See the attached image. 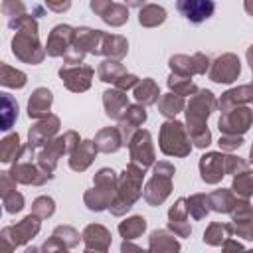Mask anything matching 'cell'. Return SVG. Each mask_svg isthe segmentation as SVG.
I'll use <instances>...</instances> for the list:
<instances>
[{
	"label": "cell",
	"mask_w": 253,
	"mask_h": 253,
	"mask_svg": "<svg viewBox=\"0 0 253 253\" xmlns=\"http://www.w3.org/2000/svg\"><path fill=\"white\" fill-rule=\"evenodd\" d=\"M117 186H119V174L105 166L99 168L93 176V188H89L83 194V204L89 211H105L113 204L117 196Z\"/></svg>",
	"instance_id": "4"
},
{
	"label": "cell",
	"mask_w": 253,
	"mask_h": 253,
	"mask_svg": "<svg viewBox=\"0 0 253 253\" xmlns=\"http://www.w3.org/2000/svg\"><path fill=\"white\" fill-rule=\"evenodd\" d=\"M138 79H140V77H136L134 73L125 71V73L113 83V87H117V89H121V91H128V89H134V85L138 83Z\"/></svg>",
	"instance_id": "52"
},
{
	"label": "cell",
	"mask_w": 253,
	"mask_h": 253,
	"mask_svg": "<svg viewBox=\"0 0 253 253\" xmlns=\"http://www.w3.org/2000/svg\"><path fill=\"white\" fill-rule=\"evenodd\" d=\"M101 40H103V30H93L89 26H77L75 28L73 43L91 55H101Z\"/></svg>",
	"instance_id": "27"
},
{
	"label": "cell",
	"mask_w": 253,
	"mask_h": 253,
	"mask_svg": "<svg viewBox=\"0 0 253 253\" xmlns=\"http://www.w3.org/2000/svg\"><path fill=\"white\" fill-rule=\"evenodd\" d=\"M12 53L28 65H40L47 55L45 45L40 42V32H16L12 38Z\"/></svg>",
	"instance_id": "7"
},
{
	"label": "cell",
	"mask_w": 253,
	"mask_h": 253,
	"mask_svg": "<svg viewBox=\"0 0 253 253\" xmlns=\"http://www.w3.org/2000/svg\"><path fill=\"white\" fill-rule=\"evenodd\" d=\"M243 10H245L249 16H253V0H243Z\"/></svg>",
	"instance_id": "61"
},
{
	"label": "cell",
	"mask_w": 253,
	"mask_h": 253,
	"mask_svg": "<svg viewBox=\"0 0 253 253\" xmlns=\"http://www.w3.org/2000/svg\"><path fill=\"white\" fill-rule=\"evenodd\" d=\"M16 178L10 174V170H2L0 172V196H6L10 192L16 190Z\"/></svg>",
	"instance_id": "53"
},
{
	"label": "cell",
	"mask_w": 253,
	"mask_h": 253,
	"mask_svg": "<svg viewBox=\"0 0 253 253\" xmlns=\"http://www.w3.org/2000/svg\"><path fill=\"white\" fill-rule=\"evenodd\" d=\"M85 55H87V51H85V49H81L79 45L71 43V45H69V49H67V51H65V55H63V61H65V65H81V63H83V59H85Z\"/></svg>",
	"instance_id": "51"
},
{
	"label": "cell",
	"mask_w": 253,
	"mask_h": 253,
	"mask_svg": "<svg viewBox=\"0 0 253 253\" xmlns=\"http://www.w3.org/2000/svg\"><path fill=\"white\" fill-rule=\"evenodd\" d=\"M253 126V109L247 105H237L221 111L217 119V128L221 134H245Z\"/></svg>",
	"instance_id": "8"
},
{
	"label": "cell",
	"mask_w": 253,
	"mask_h": 253,
	"mask_svg": "<svg viewBox=\"0 0 253 253\" xmlns=\"http://www.w3.org/2000/svg\"><path fill=\"white\" fill-rule=\"evenodd\" d=\"M51 105H53V93L47 87H36L28 99L26 113L30 119H42L51 113Z\"/></svg>",
	"instance_id": "23"
},
{
	"label": "cell",
	"mask_w": 253,
	"mask_h": 253,
	"mask_svg": "<svg viewBox=\"0 0 253 253\" xmlns=\"http://www.w3.org/2000/svg\"><path fill=\"white\" fill-rule=\"evenodd\" d=\"M111 4H113V0H89V8H91V12H93L95 16H99V18L111 8Z\"/></svg>",
	"instance_id": "56"
},
{
	"label": "cell",
	"mask_w": 253,
	"mask_h": 253,
	"mask_svg": "<svg viewBox=\"0 0 253 253\" xmlns=\"http://www.w3.org/2000/svg\"><path fill=\"white\" fill-rule=\"evenodd\" d=\"M168 12L160 4H144L138 12V24L142 28H158L166 22Z\"/></svg>",
	"instance_id": "35"
},
{
	"label": "cell",
	"mask_w": 253,
	"mask_h": 253,
	"mask_svg": "<svg viewBox=\"0 0 253 253\" xmlns=\"http://www.w3.org/2000/svg\"><path fill=\"white\" fill-rule=\"evenodd\" d=\"M42 229V217L36 213H28L24 219H20L14 225H6L0 231V249L2 251H14L16 247L26 245L32 241Z\"/></svg>",
	"instance_id": "6"
},
{
	"label": "cell",
	"mask_w": 253,
	"mask_h": 253,
	"mask_svg": "<svg viewBox=\"0 0 253 253\" xmlns=\"http://www.w3.org/2000/svg\"><path fill=\"white\" fill-rule=\"evenodd\" d=\"M239 75H241V61L235 53L225 51V53L217 55L215 59H211V65H210V71H208L210 81L219 83V85L221 83L229 85V83L237 81Z\"/></svg>",
	"instance_id": "14"
},
{
	"label": "cell",
	"mask_w": 253,
	"mask_h": 253,
	"mask_svg": "<svg viewBox=\"0 0 253 253\" xmlns=\"http://www.w3.org/2000/svg\"><path fill=\"white\" fill-rule=\"evenodd\" d=\"M140 247L138 245H134V243H130V239H123V243H121V251L123 253H126V251H138Z\"/></svg>",
	"instance_id": "58"
},
{
	"label": "cell",
	"mask_w": 253,
	"mask_h": 253,
	"mask_svg": "<svg viewBox=\"0 0 253 253\" xmlns=\"http://www.w3.org/2000/svg\"><path fill=\"white\" fill-rule=\"evenodd\" d=\"M2 206H4V210L8 211V213H18V211H22L24 210V206H26V200H24V196L20 194V192H10V194H6V196H2Z\"/></svg>",
	"instance_id": "48"
},
{
	"label": "cell",
	"mask_w": 253,
	"mask_h": 253,
	"mask_svg": "<svg viewBox=\"0 0 253 253\" xmlns=\"http://www.w3.org/2000/svg\"><path fill=\"white\" fill-rule=\"evenodd\" d=\"M251 85H253V81H251ZM251 103H253V101H251Z\"/></svg>",
	"instance_id": "64"
},
{
	"label": "cell",
	"mask_w": 253,
	"mask_h": 253,
	"mask_svg": "<svg viewBox=\"0 0 253 253\" xmlns=\"http://www.w3.org/2000/svg\"><path fill=\"white\" fill-rule=\"evenodd\" d=\"M174 174L172 172H160L156 168H152V178L146 180L144 188H142V198L148 206L152 208H158L162 206L168 196L172 194V188H174Z\"/></svg>",
	"instance_id": "9"
},
{
	"label": "cell",
	"mask_w": 253,
	"mask_h": 253,
	"mask_svg": "<svg viewBox=\"0 0 253 253\" xmlns=\"http://www.w3.org/2000/svg\"><path fill=\"white\" fill-rule=\"evenodd\" d=\"M28 83V75L22 69H16L8 63L0 65V85L6 89H24Z\"/></svg>",
	"instance_id": "37"
},
{
	"label": "cell",
	"mask_w": 253,
	"mask_h": 253,
	"mask_svg": "<svg viewBox=\"0 0 253 253\" xmlns=\"http://www.w3.org/2000/svg\"><path fill=\"white\" fill-rule=\"evenodd\" d=\"M40 249H42L43 253H55V251H67V245H65L57 235L51 233V237H47V239L42 243Z\"/></svg>",
	"instance_id": "54"
},
{
	"label": "cell",
	"mask_w": 253,
	"mask_h": 253,
	"mask_svg": "<svg viewBox=\"0 0 253 253\" xmlns=\"http://www.w3.org/2000/svg\"><path fill=\"white\" fill-rule=\"evenodd\" d=\"M243 136L241 134H221L219 136V140H217V146H219V150H223V152H233V150H237L239 146H243Z\"/></svg>",
	"instance_id": "50"
},
{
	"label": "cell",
	"mask_w": 253,
	"mask_h": 253,
	"mask_svg": "<svg viewBox=\"0 0 253 253\" xmlns=\"http://www.w3.org/2000/svg\"><path fill=\"white\" fill-rule=\"evenodd\" d=\"M95 146L99 148V152L103 154H115L119 152L125 142H123V134L119 130V126H105L95 134Z\"/></svg>",
	"instance_id": "29"
},
{
	"label": "cell",
	"mask_w": 253,
	"mask_h": 253,
	"mask_svg": "<svg viewBox=\"0 0 253 253\" xmlns=\"http://www.w3.org/2000/svg\"><path fill=\"white\" fill-rule=\"evenodd\" d=\"M146 219L142 217V215H130V217H126V219H123L121 223H119V235L123 237V239H138V237H142V233L146 231Z\"/></svg>",
	"instance_id": "38"
},
{
	"label": "cell",
	"mask_w": 253,
	"mask_h": 253,
	"mask_svg": "<svg viewBox=\"0 0 253 253\" xmlns=\"http://www.w3.org/2000/svg\"><path fill=\"white\" fill-rule=\"evenodd\" d=\"M32 213L40 215L42 219H47L55 213V200L51 196H38L32 202Z\"/></svg>",
	"instance_id": "46"
},
{
	"label": "cell",
	"mask_w": 253,
	"mask_h": 253,
	"mask_svg": "<svg viewBox=\"0 0 253 253\" xmlns=\"http://www.w3.org/2000/svg\"><path fill=\"white\" fill-rule=\"evenodd\" d=\"M231 190L239 198H251L253 196V168L247 166L245 170L235 174L231 180Z\"/></svg>",
	"instance_id": "41"
},
{
	"label": "cell",
	"mask_w": 253,
	"mask_h": 253,
	"mask_svg": "<svg viewBox=\"0 0 253 253\" xmlns=\"http://www.w3.org/2000/svg\"><path fill=\"white\" fill-rule=\"evenodd\" d=\"M231 215V223H245L253 219V206L249 202V198H237L233 210L229 211Z\"/></svg>",
	"instance_id": "44"
},
{
	"label": "cell",
	"mask_w": 253,
	"mask_h": 253,
	"mask_svg": "<svg viewBox=\"0 0 253 253\" xmlns=\"http://www.w3.org/2000/svg\"><path fill=\"white\" fill-rule=\"evenodd\" d=\"M51 233L57 235L67 245V249H75L79 245V241H83V235L73 225H57V227H53Z\"/></svg>",
	"instance_id": "45"
},
{
	"label": "cell",
	"mask_w": 253,
	"mask_h": 253,
	"mask_svg": "<svg viewBox=\"0 0 253 253\" xmlns=\"http://www.w3.org/2000/svg\"><path fill=\"white\" fill-rule=\"evenodd\" d=\"M128 53V42L125 36L121 34H109L103 32V40H101V55L109 57V59H119L123 61Z\"/></svg>",
	"instance_id": "28"
},
{
	"label": "cell",
	"mask_w": 253,
	"mask_h": 253,
	"mask_svg": "<svg viewBox=\"0 0 253 253\" xmlns=\"http://www.w3.org/2000/svg\"><path fill=\"white\" fill-rule=\"evenodd\" d=\"M146 119H148V113H146V107H144V105L132 103V105L126 107V111L123 113V117L117 121V123H119L117 126H119V130H121V134H123L125 146L130 142L132 134H134L138 128H142V125L146 123Z\"/></svg>",
	"instance_id": "16"
},
{
	"label": "cell",
	"mask_w": 253,
	"mask_h": 253,
	"mask_svg": "<svg viewBox=\"0 0 253 253\" xmlns=\"http://www.w3.org/2000/svg\"><path fill=\"white\" fill-rule=\"evenodd\" d=\"M10 174L16 178L18 184H24V186H43L53 178V172L42 168L38 160L34 162L32 158H20L12 162Z\"/></svg>",
	"instance_id": "11"
},
{
	"label": "cell",
	"mask_w": 253,
	"mask_h": 253,
	"mask_svg": "<svg viewBox=\"0 0 253 253\" xmlns=\"http://www.w3.org/2000/svg\"><path fill=\"white\" fill-rule=\"evenodd\" d=\"M221 249H225V251H229V249H243V243L235 241L233 237H227V239L221 243Z\"/></svg>",
	"instance_id": "57"
},
{
	"label": "cell",
	"mask_w": 253,
	"mask_h": 253,
	"mask_svg": "<svg viewBox=\"0 0 253 253\" xmlns=\"http://www.w3.org/2000/svg\"><path fill=\"white\" fill-rule=\"evenodd\" d=\"M125 71H126V67H125L119 59H109V57H105V59L99 63V67H97V77H99V81L113 85Z\"/></svg>",
	"instance_id": "39"
},
{
	"label": "cell",
	"mask_w": 253,
	"mask_h": 253,
	"mask_svg": "<svg viewBox=\"0 0 253 253\" xmlns=\"http://www.w3.org/2000/svg\"><path fill=\"white\" fill-rule=\"evenodd\" d=\"M128 105H130V103H128L126 91H121V89H117V87L103 91V109H105V115H107L111 121H119V119L123 117V113L126 111Z\"/></svg>",
	"instance_id": "24"
},
{
	"label": "cell",
	"mask_w": 253,
	"mask_h": 253,
	"mask_svg": "<svg viewBox=\"0 0 253 253\" xmlns=\"http://www.w3.org/2000/svg\"><path fill=\"white\" fill-rule=\"evenodd\" d=\"M251 79H253V71H251Z\"/></svg>",
	"instance_id": "63"
},
{
	"label": "cell",
	"mask_w": 253,
	"mask_h": 253,
	"mask_svg": "<svg viewBox=\"0 0 253 253\" xmlns=\"http://www.w3.org/2000/svg\"><path fill=\"white\" fill-rule=\"evenodd\" d=\"M61 128V119L53 113L42 117V119H36V123L30 126L28 130V142L26 146L32 150V152H38V148H42L45 142H49L51 138L57 136Z\"/></svg>",
	"instance_id": "10"
},
{
	"label": "cell",
	"mask_w": 253,
	"mask_h": 253,
	"mask_svg": "<svg viewBox=\"0 0 253 253\" xmlns=\"http://www.w3.org/2000/svg\"><path fill=\"white\" fill-rule=\"evenodd\" d=\"M81 235H83V247H85V251L105 253V251L111 249L113 235H111V231L103 223H89V225H85L83 231H81Z\"/></svg>",
	"instance_id": "20"
},
{
	"label": "cell",
	"mask_w": 253,
	"mask_h": 253,
	"mask_svg": "<svg viewBox=\"0 0 253 253\" xmlns=\"http://www.w3.org/2000/svg\"><path fill=\"white\" fill-rule=\"evenodd\" d=\"M166 85L172 93H178L182 97H192L194 93H198V85L192 81V77H184V75H178V73H170L168 79H166Z\"/></svg>",
	"instance_id": "40"
},
{
	"label": "cell",
	"mask_w": 253,
	"mask_h": 253,
	"mask_svg": "<svg viewBox=\"0 0 253 253\" xmlns=\"http://www.w3.org/2000/svg\"><path fill=\"white\" fill-rule=\"evenodd\" d=\"M101 20L111 26V28H121L128 22V6L126 4H119V2H113L111 8L101 16Z\"/></svg>",
	"instance_id": "43"
},
{
	"label": "cell",
	"mask_w": 253,
	"mask_h": 253,
	"mask_svg": "<svg viewBox=\"0 0 253 253\" xmlns=\"http://www.w3.org/2000/svg\"><path fill=\"white\" fill-rule=\"evenodd\" d=\"M73 36H75V28L69 24H57L51 28L47 42H45V51L49 57H63L65 51L69 49V45L73 43Z\"/></svg>",
	"instance_id": "17"
},
{
	"label": "cell",
	"mask_w": 253,
	"mask_h": 253,
	"mask_svg": "<svg viewBox=\"0 0 253 253\" xmlns=\"http://www.w3.org/2000/svg\"><path fill=\"white\" fill-rule=\"evenodd\" d=\"M217 109V99L210 89H198L186 103L184 115H186V128L190 134V140L196 148L206 150L211 144V130L208 126V119Z\"/></svg>",
	"instance_id": "1"
},
{
	"label": "cell",
	"mask_w": 253,
	"mask_h": 253,
	"mask_svg": "<svg viewBox=\"0 0 253 253\" xmlns=\"http://www.w3.org/2000/svg\"><path fill=\"white\" fill-rule=\"evenodd\" d=\"M186 206H188V213L194 217V219H204L208 217V213L211 211L210 210V200H208V194H192L186 198Z\"/></svg>",
	"instance_id": "42"
},
{
	"label": "cell",
	"mask_w": 253,
	"mask_h": 253,
	"mask_svg": "<svg viewBox=\"0 0 253 253\" xmlns=\"http://www.w3.org/2000/svg\"><path fill=\"white\" fill-rule=\"evenodd\" d=\"M63 154H67V142H65V134H57L55 138H51L49 142H45L40 150H38V164L49 172H53L59 164V158H63Z\"/></svg>",
	"instance_id": "19"
},
{
	"label": "cell",
	"mask_w": 253,
	"mask_h": 253,
	"mask_svg": "<svg viewBox=\"0 0 253 253\" xmlns=\"http://www.w3.org/2000/svg\"><path fill=\"white\" fill-rule=\"evenodd\" d=\"M182 249L178 235L170 229H154L148 235V251L154 253H178Z\"/></svg>",
	"instance_id": "26"
},
{
	"label": "cell",
	"mask_w": 253,
	"mask_h": 253,
	"mask_svg": "<svg viewBox=\"0 0 253 253\" xmlns=\"http://www.w3.org/2000/svg\"><path fill=\"white\" fill-rule=\"evenodd\" d=\"M8 28L14 32H40V24L32 14H24L20 18L8 20Z\"/></svg>",
	"instance_id": "47"
},
{
	"label": "cell",
	"mask_w": 253,
	"mask_h": 253,
	"mask_svg": "<svg viewBox=\"0 0 253 253\" xmlns=\"http://www.w3.org/2000/svg\"><path fill=\"white\" fill-rule=\"evenodd\" d=\"M190 213H188V206H186V198H178L170 208H168V229L172 233H176L178 237H190L192 235V225L188 221Z\"/></svg>",
	"instance_id": "22"
},
{
	"label": "cell",
	"mask_w": 253,
	"mask_h": 253,
	"mask_svg": "<svg viewBox=\"0 0 253 253\" xmlns=\"http://www.w3.org/2000/svg\"><path fill=\"white\" fill-rule=\"evenodd\" d=\"M18 101L10 93H0V130L8 132L18 121Z\"/></svg>",
	"instance_id": "32"
},
{
	"label": "cell",
	"mask_w": 253,
	"mask_h": 253,
	"mask_svg": "<svg viewBox=\"0 0 253 253\" xmlns=\"http://www.w3.org/2000/svg\"><path fill=\"white\" fill-rule=\"evenodd\" d=\"M99 154V148L95 146V140L91 138H81V142L69 152V158H67V164L73 172H85L93 160L97 158Z\"/></svg>",
	"instance_id": "21"
},
{
	"label": "cell",
	"mask_w": 253,
	"mask_h": 253,
	"mask_svg": "<svg viewBox=\"0 0 253 253\" xmlns=\"http://www.w3.org/2000/svg\"><path fill=\"white\" fill-rule=\"evenodd\" d=\"M245 59H247V63H249V67H251V71H253V43L247 47V51H245Z\"/></svg>",
	"instance_id": "60"
},
{
	"label": "cell",
	"mask_w": 253,
	"mask_h": 253,
	"mask_svg": "<svg viewBox=\"0 0 253 253\" xmlns=\"http://www.w3.org/2000/svg\"><path fill=\"white\" fill-rule=\"evenodd\" d=\"M237 194L231 190V188H219V190H213L211 194H208V200H210V210L215 211V213H229L237 202Z\"/></svg>",
	"instance_id": "33"
},
{
	"label": "cell",
	"mask_w": 253,
	"mask_h": 253,
	"mask_svg": "<svg viewBox=\"0 0 253 253\" xmlns=\"http://www.w3.org/2000/svg\"><path fill=\"white\" fill-rule=\"evenodd\" d=\"M176 10L190 24H202L213 16L215 2L213 0H176Z\"/></svg>",
	"instance_id": "18"
},
{
	"label": "cell",
	"mask_w": 253,
	"mask_h": 253,
	"mask_svg": "<svg viewBox=\"0 0 253 253\" xmlns=\"http://www.w3.org/2000/svg\"><path fill=\"white\" fill-rule=\"evenodd\" d=\"M24 144L20 140V134L18 132H8L2 140H0V162L4 164H12L16 160L22 158L24 154Z\"/></svg>",
	"instance_id": "31"
},
{
	"label": "cell",
	"mask_w": 253,
	"mask_h": 253,
	"mask_svg": "<svg viewBox=\"0 0 253 253\" xmlns=\"http://www.w3.org/2000/svg\"><path fill=\"white\" fill-rule=\"evenodd\" d=\"M0 10H2V14H4L8 20H14V18H20V16L28 14L26 4H24L22 0H2Z\"/></svg>",
	"instance_id": "49"
},
{
	"label": "cell",
	"mask_w": 253,
	"mask_h": 253,
	"mask_svg": "<svg viewBox=\"0 0 253 253\" xmlns=\"http://www.w3.org/2000/svg\"><path fill=\"white\" fill-rule=\"evenodd\" d=\"M251 101H253V85L251 83L237 85V87H231V89L221 93V97L217 99V109L221 113V111H227V109L237 107V105H247Z\"/></svg>",
	"instance_id": "25"
},
{
	"label": "cell",
	"mask_w": 253,
	"mask_h": 253,
	"mask_svg": "<svg viewBox=\"0 0 253 253\" xmlns=\"http://www.w3.org/2000/svg\"><path fill=\"white\" fill-rule=\"evenodd\" d=\"M158 148L164 156H174V158L190 156L194 144L190 140L186 125L176 119H166L158 130Z\"/></svg>",
	"instance_id": "5"
},
{
	"label": "cell",
	"mask_w": 253,
	"mask_h": 253,
	"mask_svg": "<svg viewBox=\"0 0 253 253\" xmlns=\"http://www.w3.org/2000/svg\"><path fill=\"white\" fill-rule=\"evenodd\" d=\"M63 87L71 93H85L89 91L91 83H93V77H95V69L91 65H63L59 67L57 71Z\"/></svg>",
	"instance_id": "15"
},
{
	"label": "cell",
	"mask_w": 253,
	"mask_h": 253,
	"mask_svg": "<svg viewBox=\"0 0 253 253\" xmlns=\"http://www.w3.org/2000/svg\"><path fill=\"white\" fill-rule=\"evenodd\" d=\"M125 4L128 8H142L146 4V0H125Z\"/></svg>",
	"instance_id": "59"
},
{
	"label": "cell",
	"mask_w": 253,
	"mask_h": 253,
	"mask_svg": "<svg viewBox=\"0 0 253 253\" xmlns=\"http://www.w3.org/2000/svg\"><path fill=\"white\" fill-rule=\"evenodd\" d=\"M43 2H45L47 10H51L55 14H63L71 8V0H43Z\"/></svg>",
	"instance_id": "55"
},
{
	"label": "cell",
	"mask_w": 253,
	"mask_h": 253,
	"mask_svg": "<svg viewBox=\"0 0 253 253\" xmlns=\"http://www.w3.org/2000/svg\"><path fill=\"white\" fill-rule=\"evenodd\" d=\"M249 162L253 164V142H251V148H249Z\"/></svg>",
	"instance_id": "62"
},
{
	"label": "cell",
	"mask_w": 253,
	"mask_h": 253,
	"mask_svg": "<svg viewBox=\"0 0 253 253\" xmlns=\"http://www.w3.org/2000/svg\"><path fill=\"white\" fill-rule=\"evenodd\" d=\"M144 174L146 168L128 162L125 166V170L119 174V186H117V196L113 200V204L109 206L111 215L121 217L125 215L128 210H132V206L142 198V184H144Z\"/></svg>",
	"instance_id": "2"
},
{
	"label": "cell",
	"mask_w": 253,
	"mask_h": 253,
	"mask_svg": "<svg viewBox=\"0 0 253 253\" xmlns=\"http://www.w3.org/2000/svg\"><path fill=\"white\" fill-rule=\"evenodd\" d=\"M233 235V225L231 223H223V221H211L206 231H204V243L211 245V247H221V243Z\"/></svg>",
	"instance_id": "36"
},
{
	"label": "cell",
	"mask_w": 253,
	"mask_h": 253,
	"mask_svg": "<svg viewBox=\"0 0 253 253\" xmlns=\"http://www.w3.org/2000/svg\"><path fill=\"white\" fill-rule=\"evenodd\" d=\"M249 164L245 158L235 156L231 152H223V150H211L200 156L198 162V170H200V178L204 184L215 186L221 182L223 176H235L241 170H245Z\"/></svg>",
	"instance_id": "3"
},
{
	"label": "cell",
	"mask_w": 253,
	"mask_h": 253,
	"mask_svg": "<svg viewBox=\"0 0 253 253\" xmlns=\"http://www.w3.org/2000/svg\"><path fill=\"white\" fill-rule=\"evenodd\" d=\"M126 146H128L130 162H134V164H138L142 168L154 166V162H156V150H154V142H152L150 130L138 128L132 134V138H130V142Z\"/></svg>",
	"instance_id": "13"
},
{
	"label": "cell",
	"mask_w": 253,
	"mask_h": 253,
	"mask_svg": "<svg viewBox=\"0 0 253 253\" xmlns=\"http://www.w3.org/2000/svg\"><path fill=\"white\" fill-rule=\"evenodd\" d=\"M156 105H158V113L164 119H176V115L184 113V109H186V97L168 91V93L160 95Z\"/></svg>",
	"instance_id": "34"
},
{
	"label": "cell",
	"mask_w": 253,
	"mask_h": 253,
	"mask_svg": "<svg viewBox=\"0 0 253 253\" xmlns=\"http://www.w3.org/2000/svg\"><path fill=\"white\" fill-rule=\"evenodd\" d=\"M210 65H211V59L202 51H196L192 55L176 53V55H172L168 59L170 73H178V75H184V77L206 75L210 71Z\"/></svg>",
	"instance_id": "12"
},
{
	"label": "cell",
	"mask_w": 253,
	"mask_h": 253,
	"mask_svg": "<svg viewBox=\"0 0 253 253\" xmlns=\"http://www.w3.org/2000/svg\"><path fill=\"white\" fill-rule=\"evenodd\" d=\"M132 91H134L136 103H140V105H144V107L156 105L158 99H160V95H162L158 83H156L152 77H142V79H138V83L134 85Z\"/></svg>",
	"instance_id": "30"
}]
</instances>
